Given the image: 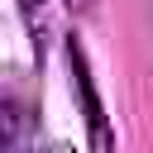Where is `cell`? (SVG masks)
Wrapping results in <instances>:
<instances>
[{
	"label": "cell",
	"instance_id": "1",
	"mask_svg": "<svg viewBox=\"0 0 153 153\" xmlns=\"http://www.w3.org/2000/svg\"><path fill=\"white\" fill-rule=\"evenodd\" d=\"M67 5H72V10H86V5H91V0H67Z\"/></svg>",
	"mask_w": 153,
	"mask_h": 153
}]
</instances>
